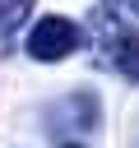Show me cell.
Returning <instances> with one entry per match:
<instances>
[{
  "instance_id": "cell-5",
  "label": "cell",
  "mask_w": 139,
  "mask_h": 148,
  "mask_svg": "<svg viewBox=\"0 0 139 148\" xmlns=\"http://www.w3.org/2000/svg\"><path fill=\"white\" fill-rule=\"evenodd\" d=\"M130 14H139V5H134V9H130Z\"/></svg>"
},
{
  "instance_id": "cell-3",
  "label": "cell",
  "mask_w": 139,
  "mask_h": 148,
  "mask_svg": "<svg viewBox=\"0 0 139 148\" xmlns=\"http://www.w3.org/2000/svg\"><path fill=\"white\" fill-rule=\"evenodd\" d=\"M79 46V23L51 14V18H37L28 28V56L32 60H65L70 51Z\"/></svg>"
},
{
  "instance_id": "cell-2",
  "label": "cell",
  "mask_w": 139,
  "mask_h": 148,
  "mask_svg": "<svg viewBox=\"0 0 139 148\" xmlns=\"http://www.w3.org/2000/svg\"><path fill=\"white\" fill-rule=\"evenodd\" d=\"M93 18H97V51L107 56V65L139 83V28H125L116 5L93 9Z\"/></svg>"
},
{
  "instance_id": "cell-4",
  "label": "cell",
  "mask_w": 139,
  "mask_h": 148,
  "mask_svg": "<svg viewBox=\"0 0 139 148\" xmlns=\"http://www.w3.org/2000/svg\"><path fill=\"white\" fill-rule=\"evenodd\" d=\"M32 14V5L28 0H0V56L19 42V28H23V18Z\"/></svg>"
},
{
  "instance_id": "cell-1",
  "label": "cell",
  "mask_w": 139,
  "mask_h": 148,
  "mask_svg": "<svg viewBox=\"0 0 139 148\" xmlns=\"http://www.w3.org/2000/svg\"><path fill=\"white\" fill-rule=\"evenodd\" d=\"M102 130V106L93 92H70L56 106H46V134L56 148H93Z\"/></svg>"
}]
</instances>
